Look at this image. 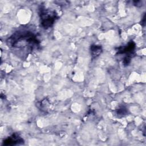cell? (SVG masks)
Segmentation results:
<instances>
[{"mask_svg": "<svg viewBox=\"0 0 146 146\" xmlns=\"http://www.w3.org/2000/svg\"><path fill=\"white\" fill-rule=\"evenodd\" d=\"M91 55L92 56H97L101 52L102 47L100 46L92 45L91 47Z\"/></svg>", "mask_w": 146, "mask_h": 146, "instance_id": "cell-5", "label": "cell"}, {"mask_svg": "<svg viewBox=\"0 0 146 146\" xmlns=\"http://www.w3.org/2000/svg\"><path fill=\"white\" fill-rule=\"evenodd\" d=\"M39 15L42 26L44 29L50 27L54 24L56 18V14L54 11L42 8L40 10Z\"/></svg>", "mask_w": 146, "mask_h": 146, "instance_id": "cell-2", "label": "cell"}, {"mask_svg": "<svg viewBox=\"0 0 146 146\" xmlns=\"http://www.w3.org/2000/svg\"><path fill=\"white\" fill-rule=\"evenodd\" d=\"M9 45L13 47L20 48L27 46L29 50H32L38 44V40L36 36L30 31H22L16 32L7 41Z\"/></svg>", "mask_w": 146, "mask_h": 146, "instance_id": "cell-1", "label": "cell"}, {"mask_svg": "<svg viewBox=\"0 0 146 146\" xmlns=\"http://www.w3.org/2000/svg\"><path fill=\"white\" fill-rule=\"evenodd\" d=\"M135 48V44L133 42H129L127 46L125 47H121L119 48L117 53L119 54H125L126 56L124 59L123 63L124 64L128 65L131 60V55L133 54L134 49Z\"/></svg>", "mask_w": 146, "mask_h": 146, "instance_id": "cell-3", "label": "cell"}, {"mask_svg": "<svg viewBox=\"0 0 146 146\" xmlns=\"http://www.w3.org/2000/svg\"><path fill=\"white\" fill-rule=\"evenodd\" d=\"M23 143V140L18 135L14 134L12 136H10L3 141V145H17L22 144Z\"/></svg>", "mask_w": 146, "mask_h": 146, "instance_id": "cell-4", "label": "cell"}]
</instances>
